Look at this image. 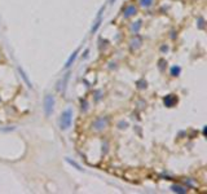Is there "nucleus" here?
Here are the masks:
<instances>
[{"mask_svg":"<svg viewBox=\"0 0 207 194\" xmlns=\"http://www.w3.org/2000/svg\"><path fill=\"white\" fill-rule=\"evenodd\" d=\"M141 26H142V22H141V21H136V22H133L132 26H131V31L135 33V34H137L140 31Z\"/></svg>","mask_w":207,"mask_h":194,"instance_id":"1a4fd4ad","label":"nucleus"},{"mask_svg":"<svg viewBox=\"0 0 207 194\" xmlns=\"http://www.w3.org/2000/svg\"><path fill=\"white\" fill-rule=\"evenodd\" d=\"M137 13V9L135 5H127L126 8L123 9V16L124 18H128V17H132V16H135Z\"/></svg>","mask_w":207,"mask_h":194,"instance_id":"39448f33","label":"nucleus"},{"mask_svg":"<svg viewBox=\"0 0 207 194\" xmlns=\"http://www.w3.org/2000/svg\"><path fill=\"white\" fill-rule=\"evenodd\" d=\"M79 51H80V48H77L73 53H71V56L69 57V60L66 61V64H65V67H66V69H69L71 65L74 64V61L77 60V57H78V53H79Z\"/></svg>","mask_w":207,"mask_h":194,"instance_id":"423d86ee","label":"nucleus"},{"mask_svg":"<svg viewBox=\"0 0 207 194\" xmlns=\"http://www.w3.org/2000/svg\"><path fill=\"white\" fill-rule=\"evenodd\" d=\"M203 26H205V21H203V18H198V27L199 29H203Z\"/></svg>","mask_w":207,"mask_h":194,"instance_id":"dca6fc26","label":"nucleus"},{"mask_svg":"<svg viewBox=\"0 0 207 194\" xmlns=\"http://www.w3.org/2000/svg\"><path fill=\"white\" fill-rule=\"evenodd\" d=\"M110 3H114V0H110Z\"/></svg>","mask_w":207,"mask_h":194,"instance_id":"a211bd4d","label":"nucleus"},{"mask_svg":"<svg viewBox=\"0 0 207 194\" xmlns=\"http://www.w3.org/2000/svg\"><path fill=\"white\" fill-rule=\"evenodd\" d=\"M153 3H154V0H140V5L144 8H149L153 5Z\"/></svg>","mask_w":207,"mask_h":194,"instance_id":"4468645a","label":"nucleus"},{"mask_svg":"<svg viewBox=\"0 0 207 194\" xmlns=\"http://www.w3.org/2000/svg\"><path fill=\"white\" fill-rule=\"evenodd\" d=\"M69 78H70V73H66L64 76V79L61 80V82L58 83V91H62V92H65V88H66V84H67V80Z\"/></svg>","mask_w":207,"mask_h":194,"instance_id":"6e6552de","label":"nucleus"},{"mask_svg":"<svg viewBox=\"0 0 207 194\" xmlns=\"http://www.w3.org/2000/svg\"><path fill=\"white\" fill-rule=\"evenodd\" d=\"M108 126V119L106 118H100V119H97L95 123H93V127L96 128V130H102V128H105Z\"/></svg>","mask_w":207,"mask_h":194,"instance_id":"0eeeda50","label":"nucleus"},{"mask_svg":"<svg viewBox=\"0 0 207 194\" xmlns=\"http://www.w3.org/2000/svg\"><path fill=\"white\" fill-rule=\"evenodd\" d=\"M53 108H55V96L53 95H45L44 100H43V110H44L45 117L52 115Z\"/></svg>","mask_w":207,"mask_h":194,"instance_id":"f03ea898","label":"nucleus"},{"mask_svg":"<svg viewBox=\"0 0 207 194\" xmlns=\"http://www.w3.org/2000/svg\"><path fill=\"white\" fill-rule=\"evenodd\" d=\"M104 11H105V7H101V9L99 11V14H97V17H96V20H95V22H93L92 29H91V34L97 33V30L100 29L101 22H102V13H104Z\"/></svg>","mask_w":207,"mask_h":194,"instance_id":"7ed1b4c3","label":"nucleus"},{"mask_svg":"<svg viewBox=\"0 0 207 194\" xmlns=\"http://www.w3.org/2000/svg\"><path fill=\"white\" fill-rule=\"evenodd\" d=\"M171 190L174 193H179V194H185V193H186V189L183 188V186H180V185H172Z\"/></svg>","mask_w":207,"mask_h":194,"instance_id":"9d476101","label":"nucleus"},{"mask_svg":"<svg viewBox=\"0 0 207 194\" xmlns=\"http://www.w3.org/2000/svg\"><path fill=\"white\" fill-rule=\"evenodd\" d=\"M139 84H140V86H139V88H141V89H142V88H146V82H144V80H141V82H139Z\"/></svg>","mask_w":207,"mask_h":194,"instance_id":"f3484780","label":"nucleus"},{"mask_svg":"<svg viewBox=\"0 0 207 194\" xmlns=\"http://www.w3.org/2000/svg\"><path fill=\"white\" fill-rule=\"evenodd\" d=\"M65 159H66V162H67L69 164H70V166H73V167H75L78 171H83V168L80 167V164H79V163H77V162L73 161V159H70V158H65Z\"/></svg>","mask_w":207,"mask_h":194,"instance_id":"ddd939ff","label":"nucleus"},{"mask_svg":"<svg viewBox=\"0 0 207 194\" xmlns=\"http://www.w3.org/2000/svg\"><path fill=\"white\" fill-rule=\"evenodd\" d=\"M18 73L21 74V76H22V79L25 80V83L27 84V87H29V88H33V86H31V83H30V80H29V78L26 76V74L23 73V70L21 67H18Z\"/></svg>","mask_w":207,"mask_h":194,"instance_id":"f8f14e48","label":"nucleus"},{"mask_svg":"<svg viewBox=\"0 0 207 194\" xmlns=\"http://www.w3.org/2000/svg\"><path fill=\"white\" fill-rule=\"evenodd\" d=\"M163 102H164V105L167 106V108H174V106L177 104V97L175 95H167L163 98Z\"/></svg>","mask_w":207,"mask_h":194,"instance_id":"20e7f679","label":"nucleus"},{"mask_svg":"<svg viewBox=\"0 0 207 194\" xmlns=\"http://www.w3.org/2000/svg\"><path fill=\"white\" fill-rule=\"evenodd\" d=\"M181 73V67L180 66H172L171 67V75L172 76H177Z\"/></svg>","mask_w":207,"mask_h":194,"instance_id":"2eb2a0df","label":"nucleus"},{"mask_svg":"<svg viewBox=\"0 0 207 194\" xmlns=\"http://www.w3.org/2000/svg\"><path fill=\"white\" fill-rule=\"evenodd\" d=\"M71 123H73V110H71L70 108H67L61 113V115H60L58 124L62 131H66L71 127Z\"/></svg>","mask_w":207,"mask_h":194,"instance_id":"f257e3e1","label":"nucleus"},{"mask_svg":"<svg viewBox=\"0 0 207 194\" xmlns=\"http://www.w3.org/2000/svg\"><path fill=\"white\" fill-rule=\"evenodd\" d=\"M141 45V38L140 36H135V39L131 42V48L132 49H137Z\"/></svg>","mask_w":207,"mask_h":194,"instance_id":"9b49d317","label":"nucleus"}]
</instances>
